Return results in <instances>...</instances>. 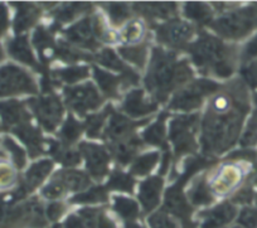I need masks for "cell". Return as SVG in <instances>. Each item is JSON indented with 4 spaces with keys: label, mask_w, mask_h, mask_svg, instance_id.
<instances>
[{
    "label": "cell",
    "mask_w": 257,
    "mask_h": 228,
    "mask_svg": "<svg viewBox=\"0 0 257 228\" xmlns=\"http://www.w3.org/2000/svg\"><path fill=\"white\" fill-rule=\"evenodd\" d=\"M234 215H236V207L231 203H223L208 212L202 213L201 217H203L202 228H221L231 222Z\"/></svg>",
    "instance_id": "cell-15"
},
{
    "label": "cell",
    "mask_w": 257,
    "mask_h": 228,
    "mask_svg": "<svg viewBox=\"0 0 257 228\" xmlns=\"http://www.w3.org/2000/svg\"><path fill=\"white\" fill-rule=\"evenodd\" d=\"M4 146H6V148L12 153L14 163H16L17 167H18L19 169L23 168L24 164H26V154H24L23 149H22L21 146L17 145V144L9 138L4 139Z\"/></svg>",
    "instance_id": "cell-44"
},
{
    "label": "cell",
    "mask_w": 257,
    "mask_h": 228,
    "mask_svg": "<svg viewBox=\"0 0 257 228\" xmlns=\"http://www.w3.org/2000/svg\"><path fill=\"white\" fill-rule=\"evenodd\" d=\"M53 179L58 180L66 190H75V192L85 189L90 185V179L87 175L81 172H75V170L57 173Z\"/></svg>",
    "instance_id": "cell-23"
},
{
    "label": "cell",
    "mask_w": 257,
    "mask_h": 228,
    "mask_svg": "<svg viewBox=\"0 0 257 228\" xmlns=\"http://www.w3.org/2000/svg\"><path fill=\"white\" fill-rule=\"evenodd\" d=\"M112 111V107L108 106L105 108V111L101 113H95V115L88 116L87 124H86V130H87V135L91 138H98L100 135L101 128H102L103 123H105L106 118L108 116V113Z\"/></svg>",
    "instance_id": "cell-39"
},
{
    "label": "cell",
    "mask_w": 257,
    "mask_h": 228,
    "mask_svg": "<svg viewBox=\"0 0 257 228\" xmlns=\"http://www.w3.org/2000/svg\"><path fill=\"white\" fill-rule=\"evenodd\" d=\"M242 76L246 80V82L251 86L252 88L257 87V61L252 62L251 64L244 67L242 69Z\"/></svg>",
    "instance_id": "cell-50"
},
{
    "label": "cell",
    "mask_w": 257,
    "mask_h": 228,
    "mask_svg": "<svg viewBox=\"0 0 257 228\" xmlns=\"http://www.w3.org/2000/svg\"><path fill=\"white\" fill-rule=\"evenodd\" d=\"M80 151L85 155L86 162H87V169L93 178L101 179L107 174L108 154L102 146L82 143L80 145Z\"/></svg>",
    "instance_id": "cell-12"
},
{
    "label": "cell",
    "mask_w": 257,
    "mask_h": 228,
    "mask_svg": "<svg viewBox=\"0 0 257 228\" xmlns=\"http://www.w3.org/2000/svg\"><path fill=\"white\" fill-rule=\"evenodd\" d=\"M170 158H172V155H170L169 151H165L164 154V158H163V163H162V168H160V174H165V173L168 172V169H169V162H170Z\"/></svg>",
    "instance_id": "cell-59"
},
{
    "label": "cell",
    "mask_w": 257,
    "mask_h": 228,
    "mask_svg": "<svg viewBox=\"0 0 257 228\" xmlns=\"http://www.w3.org/2000/svg\"><path fill=\"white\" fill-rule=\"evenodd\" d=\"M193 62L204 72L212 71L219 77H228L233 72V49L207 34L189 47Z\"/></svg>",
    "instance_id": "cell-3"
},
{
    "label": "cell",
    "mask_w": 257,
    "mask_h": 228,
    "mask_svg": "<svg viewBox=\"0 0 257 228\" xmlns=\"http://www.w3.org/2000/svg\"><path fill=\"white\" fill-rule=\"evenodd\" d=\"M192 77V69L185 61L175 62L174 53H167L155 48L149 73L145 80L148 90L154 93L158 101H165L170 91L183 85Z\"/></svg>",
    "instance_id": "cell-1"
},
{
    "label": "cell",
    "mask_w": 257,
    "mask_h": 228,
    "mask_svg": "<svg viewBox=\"0 0 257 228\" xmlns=\"http://www.w3.org/2000/svg\"><path fill=\"white\" fill-rule=\"evenodd\" d=\"M14 6L18 8V14L16 17L14 29L19 34L31 28L36 23V21L39 17V9L34 4L28 3H16Z\"/></svg>",
    "instance_id": "cell-21"
},
{
    "label": "cell",
    "mask_w": 257,
    "mask_h": 228,
    "mask_svg": "<svg viewBox=\"0 0 257 228\" xmlns=\"http://www.w3.org/2000/svg\"><path fill=\"white\" fill-rule=\"evenodd\" d=\"M113 24H121L130 17V8L123 3H110L106 6Z\"/></svg>",
    "instance_id": "cell-42"
},
{
    "label": "cell",
    "mask_w": 257,
    "mask_h": 228,
    "mask_svg": "<svg viewBox=\"0 0 257 228\" xmlns=\"http://www.w3.org/2000/svg\"><path fill=\"white\" fill-rule=\"evenodd\" d=\"M143 98H144V95H143L142 90L132 91L126 97L125 102H123L122 110L130 116H134V118L154 112L158 108L157 103L144 102Z\"/></svg>",
    "instance_id": "cell-19"
},
{
    "label": "cell",
    "mask_w": 257,
    "mask_h": 228,
    "mask_svg": "<svg viewBox=\"0 0 257 228\" xmlns=\"http://www.w3.org/2000/svg\"><path fill=\"white\" fill-rule=\"evenodd\" d=\"M66 36L73 43L83 47V48L95 51L98 47L97 41H96V34L93 31V23L91 18H86L81 21L80 23L71 27L68 31H66Z\"/></svg>",
    "instance_id": "cell-13"
},
{
    "label": "cell",
    "mask_w": 257,
    "mask_h": 228,
    "mask_svg": "<svg viewBox=\"0 0 257 228\" xmlns=\"http://www.w3.org/2000/svg\"><path fill=\"white\" fill-rule=\"evenodd\" d=\"M167 113H162L154 125L150 126L144 133V140L150 145H160L167 149L165 144V119Z\"/></svg>",
    "instance_id": "cell-28"
},
{
    "label": "cell",
    "mask_w": 257,
    "mask_h": 228,
    "mask_svg": "<svg viewBox=\"0 0 257 228\" xmlns=\"http://www.w3.org/2000/svg\"><path fill=\"white\" fill-rule=\"evenodd\" d=\"M143 34V26L140 23H132L128 24L127 28L123 32V37L127 42H137Z\"/></svg>",
    "instance_id": "cell-51"
},
{
    "label": "cell",
    "mask_w": 257,
    "mask_h": 228,
    "mask_svg": "<svg viewBox=\"0 0 257 228\" xmlns=\"http://www.w3.org/2000/svg\"><path fill=\"white\" fill-rule=\"evenodd\" d=\"M2 57H3V53H2V48H0V59H2Z\"/></svg>",
    "instance_id": "cell-62"
},
{
    "label": "cell",
    "mask_w": 257,
    "mask_h": 228,
    "mask_svg": "<svg viewBox=\"0 0 257 228\" xmlns=\"http://www.w3.org/2000/svg\"><path fill=\"white\" fill-rule=\"evenodd\" d=\"M231 159H252L254 158L253 151H237L231 155Z\"/></svg>",
    "instance_id": "cell-58"
},
{
    "label": "cell",
    "mask_w": 257,
    "mask_h": 228,
    "mask_svg": "<svg viewBox=\"0 0 257 228\" xmlns=\"http://www.w3.org/2000/svg\"><path fill=\"white\" fill-rule=\"evenodd\" d=\"M219 88L218 85H216L212 81L201 80L197 82L192 83L188 86L185 90L175 95L170 103L172 110H182V111H190L193 108H197L201 106L202 101L209 93L216 92Z\"/></svg>",
    "instance_id": "cell-7"
},
{
    "label": "cell",
    "mask_w": 257,
    "mask_h": 228,
    "mask_svg": "<svg viewBox=\"0 0 257 228\" xmlns=\"http://www.w3.org/2000/svg\"><path fill=\"white\" fill-rule=\"evenodd\" d=\"M107 200V193L103 187L91 188L88 192L77 194L72 198L73 203H101Z\"/></svg>",
    "instance_id": "cell-40"
},
{
    "label": "cell",
    "mask_w": 257,
    "mask_h": 228,
    "mask_svg": "<svg viewBox=\"0 0 257 228\" xmlns=\"http://www.w3.org/2000/svg\"><path fill=\"white\" fill-rule=\"evenodd\" d=\"M95 59L98 62V63L107 67V68L120 72L121 76H122V74L128 73V72L132 71V68L126 67L125 64L117 58V56L113 53V51H111V49H103L102 52H100V53L95 57Z\"/></svg>",
    "instance_id": "cell-31"
},
{
    "label": "cell",
    "mask_w": 257,
    "mask_h": 228,
    "mask_svg": "<svg viewBox=\"0 0 257 228\" xmlns=\"http://www.w3.org/2000/svg\"><path fill=\"white\" fill-rule=\"evenodd\" d=\"M238 222L244 228H257V210L253 208H244L239 214Z\"/></svg>",
    "instance_id": "cell-47"
},
{
    "label": "cell",
    "mask_w": 257,
    "mask_h": 228,
    "mask_svg": "<svg viewBox=\"0 0 257 228\" xmlns=\"http://www.w3.org/2000/svg\"><path fill=\"white\" fill-rule=\"evenodd\" d=\"M252 200V192L251 189H248V188H246V189L241 190L239 193H237L236 197L233 198V202L236 203H249Z\"/></svg>",
    "instance_id": "cell-55"
},
{
    "label": "cell",
    "mask_w": 257,
    "mask_h": 228,
    "mask_svg": "<svg viewBox=\"0 0 257 228\" xmlns=\"http://www.w3.org/2000/svg\"><path fill=\"white\" fill-rule=\"evenodd\" d=\"M9 24L8 11H7L4 4H0V36H3L4 32L7 31Z\"/></svg>",
    "instance_id": "cell-54"
},
{
    "label": "cell",
    "mask_w": 257,
    "mask_h": 228,
    "mask_svg": "<svg viewBox=\"0 0 257 228\" xmlns=\"http://www.w3.org/2000/svg\"><path fill=\"white\" fill-rule=\"evenodd\" d=\"M54 52H56V54L59 58L67 62H76L81 58H85L80 52L73 49L72 47H70L67 43H64V42H59L58 47H57Z\"/></svg>",
    "instance_id": "cell-43"
},
{
    "label": "cell",
    "mask_w": 257,
    "mask_h": 228,
    "mask_svg": "<svg viewBox=\"0 0 257 228\" xmlns=\"http://www.w3.org/2000/svg\"><path fill=\"white\" fill-rule=\"evenodd\" d=\"M14 173L7 165L0 167V185H8L13 182Z\"/></svg>",
    "instance_id": "cell-53"
},
{
    "label": "cell",
    "mask_w": 257,
    "mask_h": 228,
    "mask_svg": "<svg viewBox=\"0 0 257 228\" xmlns=\"http://www.w3.org/2000/svg\"><path fill=\"white\" fill-rule=\"evenodd\" d=\"M54 77L59 78L61 81H64L67 83H75L78 81L83 80L88 76V67L78 66V67H70V68L61 69L53 73Z\"/></svg>",
    "instance_id": "cell-33"
},
{
    "label": "cell",
    "mask_w": 257,
    "mask_h": 228,
    "mask_svg": "<svg viewBox=\"0 0 257 228\" xmlns=\"http://www.w3.org/2000/svg\"><path fill=\"white\" fill-rule=\"evenodd\" d=\"M115 210L121 215L122 218L128 220H133L139 215V207H138L137 202L128 199V198L123 197H116L115 198Z\"/></svg>",
    "instance_id": "cell-34"
},
{
    "label": "cell",
    "mask_w": 257,
    "mask_h": 228,
    "mask_svg": "<svg viewBox=\"0 0 257 228\" xmlns=\"http://www.w3.org/2000/svg\"><path fill=\"white\" fill-rule=\"evenodd\" d=\"M64 192H66V189H64L63 185L58 180L53 179L51 182V184H48L43 189V195L47 198H51V199H54V198H58L61 195H63Z\"/></svg>",
    "instance_id": "cell-49"
},
{
    "label": "cell",
    "mask_w": 257,
    "mask_h": 228,
    "mask_svg": "<svg viewBox=\"0 0 257 228\" xmlns=\"http://www.w3.org/2000/svg\"><path fill=\"white\" fill-rule=\"evenodd\" d=\"M189 197H190V202L196 205L209 204V203L213 200V198H212L211 195V190H209V188L207 187L204 178H201V179L194 184V187H193L192 190H190Z\"/></svg>",
    "instance_id": "cell-32"
},
{
    "label": "cell",
    "mask_w": 257,
    "mask_h": 228,
    "mask_svg": "<svg viewBox=\"0 0 257 228\" xmlns=\"http://www.w3.org/2000/svg\"><path fill=\"white\" fill-rule=\"evenodd\" d=\"M163 188V179L160 177H153L145 180L140 185L139 198L142 202L144 210L147 213L152 212L158 204L160 199V190Z\"/></svg>",
    "instance_id": "cell-17"
},
{
    "label": "cell",
    "mask_w": 257,
    "mask_h": 228,
    "mask_svg": "<svg viewBox=\"0 0 257 228\" xmlns=\"http://www.w3.org/2000/svg\"><path fill=\"white\" fill-rule=\"evenodd\" d=\"M9 53L12 57H14L18 61L23 62V63L29 64V66L36 67L37 69H42L41 67L37 66L36 59H34L33 53H32L31 48L28 46V41L27 37H17L14 41H12L8 46Z\"/></svg>",
    "instance_id": "cell-24"
},
{
    "label": "cell",
    "mask_w": 257,
    "mask_h": 228,
    "mask_svg": "<svg viewBox=\"0 0 257 228\" xmlns=\"http://www.w3.org/2000/svg\"><path fill=\"white\" fill-rule=\"evenodd\" d=\"M134 9L150 19H167L177 14V6L174 3H137Z\"/></svg>",
    "instance_id": "cell-20"
},
{
    "label": "cell",
    "mask_w": 257,
    "mask_h": 228,
    "mask_svg": "<svg viewBox=\"0 0 257 228\" xmlns=\"http://www.w3.org/2000/svg\"><path fill=\"white\" fill-rule=\"evenodd\" d=\"M52 228H62V227H61V225H59V224H54Z\"/></svg>",
    "instance_id": "cell-61"
},
{
    "label": "cell",
    "mask_w": 257,
    "mask_h": 228,
    "mask_svg": "<svg viewBox=\"0 0 257 228\" xmlns=\"http://www.w3.org/2000/svg\"><path fill=\"white\" fill-rule=\"evenodd\" d=\"M187 180L183 179L182 177L178 179V182L173 185L172 188L167 190L165 194V203H164V209L168 213H172L175 217L180 218L185 225H190L192 223L189 222L190 213H192V207L188 204L185 200V197L183 195V187H184Z\"/></svg>",
    "instance_id": "cell-10"
},
{
    "label": "cell",
    "mask_w": 257,
    "mask_h": 228,
    "mask_svg": "<svg viewBox=\"0 0 257 228\" xmlns=\"http://www.w3.org/2000/svg\"><path fill=\"white\" fill-rule=\"evenodd\" d=\"M257 141V116H253L251 121H249L248 126H247L246 133L243 134L241 139L242 146H251L254 145Z\"/></svg>",
    "instance_id": "cell-45"
},
{
    "label": "cell",
    "mask_w": 257,
    "mask_h": 228,
    "mask_svg": "<svg viewBox=\"0 0 257 228\" xmlns=\"http://www.w3.org/2000/svg\"><path fill=\"white\" fill-rule=\"evenodd\" d=\"M184 13L189 19L202 24L208 23L212 17L211 8L203 3H187L184 7Z\"/></svg>",
    "instance_id": "cell-30"
},
{
    "label": "cell",
    "mask_w": 257,
    "mask_h": 228,
    "mask_svg": "<svg viewBox=\"0 0 257 228\" xmlns=\"http://www.w3.org/2000/svg\"><path fill=\"white\" fill-rule=\"evenodd\" d=\"M93 72H95V78L98 82V86L101 90L105 92L106 96L110 97H116L117 96V90L121 81V77H115L113 74L107 73V72L98 69L97 67H93Z\"/></svg>",
    "instance_id": "cell-26"
},
{
    "label": "cell",
    "mask_w": 257,
    "mask_h": 228,
    "mask_svg": "<svg viewBox=\"0 0 257 228\" xmlns=\"http://www.w3.org/2000/svg\"><path fill=\"white\" fill-rule=\"evenodd\" d=\"M92 9V6L87 3H71L63 4L56 12L57 22H70L78 14Z\"/></svg>",
    "instance_id": "cell-29"
},
{
    "label": "cell",
    "mask_w": 257,
    "mask_h": 228,
    "mask_svg": "<svg viewBox=\"0 0 257 228\" xmlns=\"http://www.w3.org/2000/svg\"><path fill=\"white\" fill-rule=\"evenodd\" d=\"M33 43L36 48L38 49L42 62L46 64L49 61L47 52H52V49H53V37H52L51 32L46 31L43 27H39L34 33Z\"/></svg>",
    "instance_id": "cell-27"
},
{
    "label": "cell",
    "mask_w": 257,
    "mask_h": 228,
    "mask_svg": "<svg viewBox=\"0 0 257 228\" xmlns=\"http://www.w3.org/2000/svg\"><path fill=\"white\" fill-rule=\"evenodd\" d=\"M52 167H53L52 162H49V160H42V162L34 164L33 167L28 170L26 180H24L23 185H22V187L27 190V193L32 192L34 188L38 187V185L46 179V177L49 174V172H51Z\"/></svg>",
    "instance_id": "cell-22"
},
{
    "label": "cell",
    "mask_w": 257,
    "mask_h": 228,
    "mask_svg": "<svg viewBox=\"0 0 257 228\" xmlns=\"http://www.w3.org/2000/svg\"><path fill=\"white\" fill-rule=\"evenodd\" d=\"M198 124V115L180 116L170 125V140L174 144L177 158L189 154L197 149L194 130Z\"/></svg>",
    "instance_id": "cell-5"
},
{
    "label": "cell",
    "mask_w": 257,
    "mask_h": 228,
    "mask_svg": "<svg viewBox=\"0 0 257 228\" xmlns=\"http://www.w3.org/2000/svg\"><path fill=\"white\" fill-rule=\"evenodd\" d=\"M36 92L37 86L33 78L23 69L12 64L0 69V96Z\"/></svg>",
    "instance_id": "cell-6"
},
{
    "label": "cell",
    "mask_w": 257,
    "mask_h": 228,
    "mask_svg": "<svg viewBox=\"0 0 257 228\" xmlns=\"http://www.w3.org/2000/svg\"><path fill=\"white\" fill-rule=\"evenodd\" d=\"M28 105L47 131H53L61 121L63 107L57 96L49 95L46 97L33 98L28 101Z\"/></svg>",
    "instance_id": "cell-8"
},
{
    "label": "cell",
    "mask_w": 257,
    "mask_h": 228,
    "mask_svg": "<svg viewBox=\"0 0 257 228\" xmlns=\"http://www.w3.org/2000/svg\"><path fill=\"white\" fill-rule=\"evenodd\" d=\"M211 27L226 38H242L257 27V6L228 14L212 23Z\"/></svg>",
    "instance_id": "cell-4"
},
{
    "label": "cell",
    "mask_w": 257,
    "mask_h": 228,
    "mask_svg": "<svg viewBox=\"0 0 257 228\" xmlns=\"http://www.w3.org/2000/svg\"><path fill=\"white\" fill-rule=\"evenodd\" d=\"M158 41L174 48H184L193 34V28L183 22L174 21L157 27Z\"/></svg>",
    "instance_id": "cell-11"
},
{
    "label": "cell",
    "mask_w": 257,
    "mask_h": 228,
    "mask_svg": "<svg viewBox=\"0 0 257 228\" xmlns=\"http://www.w3.org/2000/svg\"><path fill=\"white\" fill-rule=\"evenodd\" d=\"M152 228H177V224L165 214L164 212H158L149 218Z\"/></svg>",
    "instance_id": "cell-46"
},
{
    "label": "cell",
    "mask_w": 257,
    "mask_h": 228,
    "mask_svg": "<svg viewBox=\"0 0 257 228\" xmlns=\"http://www.w3.org/2000/svg\"><path fill=\"white\" fill-rule=\"evenodd\" d=\"M82 130H83V126L81 125L78 121H76L72 115H70L68 116L67 121H66V124H64L63 128H62L61 130L62 140L64 141V144L70 145V144L75 143V141L80 138Z\"/></svg>",
    "instance_id": "cell-36"
},
{
    "label": "cell",
    "mask_w": 257,
    "mask_h": 228,
    "mask_svg": "<svg viewBox=\"0 0 257 228\" xmlns=\"http://www.w3.org/2000/svg\"><path fill=\"white\" fill-rule=\"evenodd\" d=\"M0 116L7 128H17L24 123H29V115L24 106L17 101L0 102Z\"/></svg>",
    "instance_id": "cell-18"
},
{
    "label": "cell",
    "mask_w": 257,
    "mask_h": 228,
    "mask_svg": "<svg viewBox=\"0 0 257 228\" xmlns=\"http://www.w3.org/2000/svg\"><path fill=\"white\" fill-rule=\"evenodd\" d=\"M256 103H257V96H256ZM254 116H257V111H256V115H254Z\"/></svg>",
    "instance_id": "cell-63"
},
{
    "label": "cell",
    "mask_w": 257,
    "mask_h": 228,
    "mask_svg": "<svg viewBox=\"0 0 257 228\" xmlns=\"http://www.w3.org/2000/svg\"><path fill=\"white\" fill-rule=\"evenodd\" d=\"M248 106H241L232 112L222 113L208 110L203 123V150L204 153H223L231 148L241 130Z\"/></svg>",
    "instance_id": "cell-2"
},
{
    "label": "cell",
    "mask_w": 257,
    "mask_h": 228,
    "mask_svg": "<svg viewBox=\"0 0 257 228\" xmlns=\"http://www.w3.org/2000/svg\"><path fill=\"white\" fill-rule=\"evenodd\" d=\"M57 160L63 163V165L66 167H72V165H76L80 163L81 157H80V153L77 151H59L58 154L56 155Z\"/></svg>",
    "instance_id": "cell-48"
},
{
    "label": "cell",
    "mask_w": 257,
    "mask_h": 228,
    "mask_svg": "<svg viewBox=\"0 0 257 228\" xmlns=\"http://www.w3.org/2000/svg\"><path fill=\"white\" fill-rule=\"evenodd\" d=\"M239 178H241V174L237 169L234 168H224L222 170V174L219 175L218 179H217L216 183V190L217 192L224 193L227 190L231 189L233 185H236V183L238 182Z\"/></svg>",
    "instance_id": "cell-37"
},
{
    "label": "cell",
    "mask_w": 257,
    "mask_h": 228,
    "mask_svg": "<svg viewBox=\"0 0 257 228\" xmlns=\"http://www.w3.org/2000/svg\"><path fill=\"white\" fill-rule=\"evenodd\" d=\"M126 228H142V227H140V225L134 224V223H128V224L126 225Z\"/></svg>",
    "instance_id": "cell-60"
},
{
    "label": "cell",
    "mask_w": 257,
    "mask_h": 228,
    "mask_svg": "<svg viewBox=\"0 0 257 228\" xmlns=\"http://www.w3.org/2000/svg\"><path fill=\"white\" fill-rule=\"evenodd\" d=\"M64 212V205L62 203H52L47 208V217L51 220H57Z\"/></svg>",
    "instance_id": "cell-52"
},
{
    "label": "cell",
    "mask_w": 257,
    "mask_h": 228,
    "mask_svg": "<svg viewBox=\"0 0 257 228\" xmlns=\"http://www.w3.org/2000/svg\"><path fill=\"white\" fill-rule=\"evenodd\" d=\"M254 56H257V37L253 39V41L249 42L248 46L246 47V49H244L243 52L244 59H249Z\"/></svg>",
    "instance_id": "cell-56"
},
{
    "label": "cell",
    "mask_w": 257,
    "mask_h": 228,
    "mask_svg": "<svg viewBox=\"0 0 257 228\" xmlns=\"http://www.w3.org/2000/svg\"><path fill=\"white\" fill-rule=\"evenodd\" d=\"M97 227L98 228H116V225L113 224V222L110 219V218L106 217L103 213H100V215H98V220H97Z\"/></svg>",
    "instance_id": "cell-57"
},
{
    "label": "cell",
    "mask_w": 257,
    "mask_h": 228,
    "mask_svg": "<svg viewBox=\"0 0 257 228\" xmlns=\"http://www.w3.org/2000/svg\"><path fill=\"white\" fill-rule=\"evenodd\" d=\"M234 228H239V227H234Z\"/></svg>",
    "instance_id": "cell-64"
},
{
    "label": "cell",
    "mask_w": 257,
    "mask_h": 228,
    "mask_svg": "<svg viewBox=\"0 0 257 228\" xmlns=\"http://www.w3.org/2000/svg\"><path fill=\"white\" fill-rule=\"evenodd\" d=\"M118 52L123 58L135 63L140 68L144 67L145 61H147V44H140V46L135 47H122V48L118 49Z\"/></svg>",
    "instance_id": "cell-35"
},
{
    "label": "cell",
    "mask_w": 257,
    "mask_h": 228,
    "mask_svg": "<svg viewBox=\"0 0 257 228\" xmlns=\"http://www.w3.org/2000/svg\"><path fill=\"white\" fill-rule=\"evenodd\" d=\"M13 133L28 146L29 154L32 158H36L43 153L44 140L42 139L38 129L33 128L29 123H24L22 125L13 129Z\"/></svg>",
    "instance_id": "cell-16"
},
{
    "label": "cell",
    "mask_w": 257,
    "mask_h": 228,
    "mask_svg": "<svg viewBox=\"0 0 257 228\" xmlns=\"http://www.w3.org/2000/svg\"><path fill=\"white\" fill-rule=\"evenodd\" d=\"M135 180L133 179L132 175L122 174L120 172H116L115 174L111 175L110 180L107 183L108 189H115V190H122V192H133L134 188Z\"/></svg>",
    "instance_id": "cell-38"
},
{
    "label": "cell",
    "mask_w": 257,
    "mask_h": 228,
    "mask_svg": "<svg viewBox=\"0 0 257 228\" xmlns=\"http://www.w3.org/2000/svg\"><path fill=\"white\" fill-rule=\"evenodd\" d=\"M159 160V155L158 153H152V154H147L140 157L139 159L135 162L133 165L132 173L137 175H145L155 167L157 162Z\"/></svg>",
    "instance_id": "cell-41"
},
{
    "label": "cell",
    "mask_w": 257,
    "mask_h": 228,
    "mask_svg": "<svg viewBox=\"0 0 257 228\" xmlns=\"http://www.w3.org/2000/svg\"><path fill=\"white\" fill-rule=\"evenodd\" d=\"M64 95L68 105L82 116L88 110H95L102 103V98L98 96L97 90L91 83L78 87L66 88Z\"/></svg>",
    "instance_id": "cell-9"
},
{
    "label": "cell",
    "mask_w": 257,
    "mask_h": 228,
    "mask_svg": "<svg viewBox=\"0 0 257 228\" xmlns=\"http://www.w3.org/2000/svg\"><path fill=\"white\" fill-rule=\"evenodd\" d=\"M142 146V141L140 139L132 136L128 138L127 141L125 143H116L111 146V150L115 154L116 159L120 163L121 165H126L130 160L133 159V157L135 155L138 149Z\"/></svg>",
    "instance_id": "cell-25"
},
{
    "label": "cell",
    "mask_w": 257,
    "mask_h": 228,
    "mask_svg": "<svg viewBox=\"0 0 257 228\" xmlns=\"http://www.w3.org/2000/svg\"><path fill=\"white\" fill-rule=\"evenodd\" d=\"M149 120L133 123V121L127 120L125 116L120 115L117 112H112L108 128L106 129V138L110 139L113 144L120 143V140H122V139H128V136L132 135V133L135 129L144 125Z\"/></svg>",
    "instance_id": "cell-14"
}]
</instances>
